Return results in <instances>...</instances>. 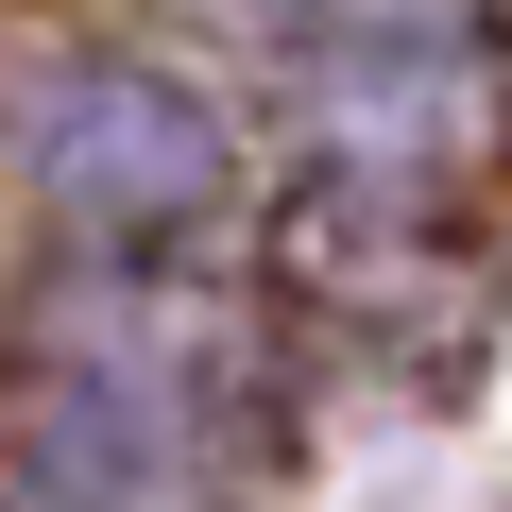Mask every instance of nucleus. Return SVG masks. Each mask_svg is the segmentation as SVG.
<instances>
[{"mask_svg":"<svg viewBox=\"0 0 512 512\" xmlns=\"http://www.w3.org/2000/svg\"><path fill=\"white\" fill-rule=\"evenodd\" d=\"M222 18L291 35L308 69H444L461 52V0H222Z\"/></svg>","mask_w":512,"mask_h":512,"instance_id":"3","label":"nucleus"},{"mask_svg":"<svg viewBox=\"0 0 512 512\" xmlns=\"http://www.w3.org/2000/svg\"><path fill=\"white\" fill-rule=\"evenodd\" d=\"M18 171L86 222V239H171L239 188V137L171 86V69H120V52H69L18 86Z\"/></svg>","mask_w":512,"mask_h":512,"instance_id":"1","label":"nucleus"},{"mask_svg":"<svg viewBox=\"0 0 512 512\" xmlns=\"http://www.w3.org/2000/svg\"><path fill=\"white\" fill-rule=\"evenodd\" d=\"M35 478L69 512H205V410L154 325H86L35 393Z\"/></svg>","mask_w":512,"mask_h":512,"instance_id":"2","label":"nucleus"}]
</instances>
